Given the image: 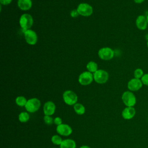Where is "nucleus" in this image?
<instances>
[{"label": "nucleus", "mask_w": 148, "mask_h": 148, "mask_svg": "<svg viewBox=\"0 0 148 148\" xmlns=\"http://www.w3.org/2000/svg\"><path fill=\"white\" fill-rule=\"evenodd\" d=\"M34 24V19L32 16L28 13H23L21 15L19 18V24L23 31H25L31 29Z\"/></svg>", "instance_id": "obj_1"}, {"label": "nucleus", "mask_w": 148, "mask_h": 148, "mask_svg": "<svg viewBox=\"0 0 148 148\" xmlns=\"http://www.w3.org/2000/svg\"><path fill=\"white\" fill-rule=\"evenodd\" d=\"M121 99L126 106L133 107L136 103V97L131 91H124L122 94Z\"/></svg>", "instance_id": "obj_2"}, {"label": "nucleus", "mask_w": 148, "mask_h": 148, "mask_svg": "<svg viewBox=\"0 0 148 148\" xmlns=\"http://www.w3.org/2000/svg\"><path fill=\"white\" fill-rule=\"evenodd\" d=\"M62 98L64 102L68 105H74L78 99L77 94L72 90L65 91L62 94Z\"/></svg>", "instance_id": "obj_3"}, {"label": "nucleus", "mask_w": 148, "mask_h": 148, "mask_svg": "<svg viewBox=\"0 0 148 148\" xmlns=\"http://www.w3.org/2000/svg\"><path fill=\"white\" fill-rule=\"evenodd\" d=\"M40 101L36 98H30L27 100V103L24 106L26 110L29 113H35L39 110L40 107Z\"/></svg>", "instance_id": "obj_4"}, {"label": "nucleus", "mask_w": 148, "mask_h": 148, "mask_svg": "<svg viewBox=\"0 0 148 148\" xmlns=\"http://www.w3.org/2000/svg\"><path fill=\"white\" fill-rule=\"evenodd\" d=\"M94 80L98 84H104L109 79L108 72L103 69H98L93 73Z\"/></svg>", "instance_id": "obj_5"}, {"label": "nucleus", "mask_w": 148, "mask_h": 148, "mask_svg": "<svg viewBox=\"0 0 148 148\" xmlns=\"http://www.w3.org/2000/svg\"><path fill=\"white\" fill-rule=\"evenodd\" d=\"M98 55L100 59L105 61H108L113 58L114 52V50L109 47H103L98 50Z\"/></svg>", "instance_id": "obj_6"}, {"label": "nucleus", "mask_w": 148, "mask_h": 148, "mask_svg": "<svg viewBox=\"0 0 148 148\" xmlns=\"http://www.w3.org/2000/svg\"><path fill=\"white\" fill-rule=\"evenodd\" d=\"M77 10L79 15L84 17L90 16L93 13V8L92 6L87 3H80L77 7Z\"/></svg>", "instance_id": "obj_7"}, {"label": "nucleus", "mask_w": 148, "mask_h": 148, "mask_svg": "<svg viewBox=\"0 0 148 148\" xmlns=\"http://www.w3.org/2000/svg\"><path fill=\"white\" fill-rule=\"evenodd\" d=\"M93 80V73L88 71L82 72L80 74L78 77V82L82 86H88L90 84Z\"/></svg>", "instance_id": "obj_8"}, {"label": "nucleus", "mask_w": 148, "mask_h": 148, "mask_svg": "<svg viewBox=\"0 0 148 148\" xmlns=\"http://www.w3.org/2000/svg\"><path fill=\"white\" fill-rule=\"evenodd\" d=\"M24 36L26 42L29 45H35L38 42L37 34L31 29L24 32Z\"/></svg>", "instance_id": "obj_9"}, {"label": "nucleus", "mask_w": 148, "mask_h": 148, "mask_svg": "<svg viewBox=\"0 0 148 148\" xmlns=\"http://www.w3.org/2000/svg\"><path fill=\"white\" fill-rule=\"evenodd\" d=\"M143 86V83L140 79L133 78L130 80L127 83V88L131 91H136L139 90Z\"/></svg>", "instance_id": "obj_10"}, {"label": "nucleus", "mask_w": 148, "mask_h": 148, "mask_svg": "<svg viewBox=\"0 0 148 148\" xmlns=\"http://www.w3.org/2000/svg\"><path fill=\"white\" fill-rule=\"evenodd\" d=\"M56 131L60 135L68 136L72 133V129L67 124H61L57 126Z\"/></svg>", "instance_id": "obj_11"}, {"label": "nucleus", "mask_w": 148, "mask_h": 148, "mask_svg": "<svg viewBox=\"0 0 148 148\" xmlns=\"http://www.w3.org/2000/svg\"><path fill=\"white\" fill-rule=\"evenodd\" d=\"M56 110V105L52 101H47L43 105V113L45 115L51 116Z\"/></svg>", "instance_id": "obj_12"}, {"label": "nucleus", "mask_w": 148, "mask_h": 148, "mask_svg": "<svg viewBox=\"0 0 148 148\" xmlns=\"http://www.w3.org/2000/svg\"><path fill=\"white\" fill-rule=\"evenodd\" d=\"M135 113L136 110L134 107L127 106L121 112V116L123 119L125 120H130L135 116Z\"/></svg>", "instance_id": "obj_13"}, {"label": "nucleus", "mask_w": 148, "mask_h": 148, "mask_svg": "<svg viewBox=\"0 0 148 148\" xmlns=\"http://www.w3.org/2000/svg\"><path fill=\"white\" fill-rule=\"evenodd\" d=\"M135 24L136 27L140 30H145L147 27V22L146 20V16L143 15H139L137 17Z\"/></svg>", "instance_id": "obj_14"}, {"label": "nucleus", "mask_w": 148, "mask_h": 148, "mask_svg": "<svg viewBox=\"0 0 148 148\" xmlns=\"http://www.w3.org/2000/svg\"><path fill=\"white\" fill-rule=\"evenodd\" d=\"M17 6L22 10H28L32 6V0H18Z\"/></svg>", "instance_id": "obj_15"}, {"label": "nucleus", "mask_w": 148, "mask_h": 148, "mask_svg": "<svg viewBox=\"0 0 148 148\" xmlns=\"http://www.w3.org/2000/svg\"><path fill=\"white\" fill-rule=\"evenodd\" d=\"M60 146V148H76V144L74 140L72 139H66L62 140Z\"/></svg>", "instance_id": "obj_16"}, {"label": "nucleus", "mask_w": 148, "mask_h": 148, "mask_svg": "<svg viewBox=\"0 0 148 148\" xmlns=\"http://www.w3.org/2000/svg\"><path fill=\"white\" fill-rule=\"evenodd\" d=\"M73 109L76 114L79 115L83 114L86 112L85 107L83 105L80 103H76L73 105Z\"/></svg>", "instance_id": "obj_17"}, {"label": "nucleus", "mask_w": 148, "mask_h": 148, "mask_svg": "<svg viewBox=\"0 0 148 148\" xmlns=\"http://www.w3.org/2000/svg\"><path fill=\"white\" fill-rule=\"evenodd\" d=\"M98 64L94 62V61H90L88 62L87 65H86V69L87 70V71L94 73V72H95L98 69Z\"/></svg>", "instance_id": "obj_18"}, {"label": "nucleus", "mask_w": 148, "mask_h": 148, "mask_svg": "<svg viewBox=\"0 0 148 148\" xmlns=\"http://www.w3.org/2000/svg\"><path fill=\"white\" fill-rule=\"evenodd\" d=\"M15 102H16V103L18 106L23 107V106H25L27 100L25 98V97H24L23 96H18L16 97V98L15 99Z\"/></svg>", "instance_id": "obj_19"}, {"label": "nucleus", "mask_w": 148, "mask_h": 148, "mask_svg": "<svg viewBox=\"0 0 148 148\" xmlns=\"http://www.w3.org/2000/svg\"><path fill=\"white\" fill-rule=\"evenodd\" d=\"M29 119V115L26 112H21L18 114V120L21 123H26Z\"/></svg>", "instance_id": "obj_20"}, {"label": "nucleus", "mask_w": 148, "mask_h": 148, "mask_svg": "<svg viewBox=\"0 0 148 148\" xmlns=\"http://www.w3.org/2000/svg\"><path fill=\"white\" fill-rule=\"evenodd\" d=\"M51 140L54 145H60L63 140L62 139L60 135H54L52 136V137L51 138Z\"/></svg>", "instance_id": "obj_21"}, {"label": "nucleus", "mask_w": 148, "mask_h": 148, "mask_svg": "<svg viewBox=\"0 0 148 148\" xmlns=\"http://www.w3.org/2000/svg\"><path fill=\"white\" fill-rule=\"evenodd\" d=\"M143 71L140 68H136L134 72V76L135 78L140 79L143 76Z\"/></svg>", "instance_id": "obj_22"}, {"label": "nucleus", "mask_w": 148, "mask_h": 148, "mask_svg": "<svg viewBox=\"0 0 148 148\" xmlns=\"http://www.w3.org/2000/svg\"><path fill=\"white\" fill-rule=\"evenodd\" d=\"M43 120L45 123L48 125H50L53 123H54V119L50 116L45 115L43 117Z\"/></svg>", "instance_id": "obj_23"}, {"label": "nucleus", "mask_w": 148, "mask_h": 148, "mask_svg": "<svg viewBox=\"0 0 148 148\" xmlns=\"http://www.w3.org/2000/svg\"><path fill=\"white\" fill-rule=\"evenodd\" d=\"M140 80H141L143 84L148 86V73L144 74L143 76L140 79Z\"/></svg>", "instance_id": "obj_24"}, {"label": "nucleus", "mask_w": 148, "mask_h": 148, "mask_svg": "<svg viewBox=\"0 0 148 148\" xmlns=\"http://www.w3.org/2000/svg\"><path fill=\"white\" fill-rule=\"evenodd\" d=\"M70 15L72 18H76L79 16V13L77 12V9H73L71 10L70 13Z\"/></svg>", "instance_id": "obj_25"}, {"label": "nucleus", "mask_w": 148, "mask_h": 148, "mask_svg": "<svg viewBox=\"0 0 148 148\" xmlns=\"http://www.w3.org/2000/svg\"><path fill=\"white\" fill-rule=\"evenodd\" d=\"M54 123L57 125H59L62 124V121L61 118H60V117H56L54 119Z\"/></svg>", "instance_id": "obj_26"}, {"label": "nucleus", "mask_w": 148, "mask_h": 148, "mask_svg": "<svg viewBox=\"0 0 148 148\" xmlns=\"http://www.w3.org/2000/svg\"><path fill=\"white\" fill-rule=\"evenodd\" d=\"M12 0H0V2L1 5H8L12 2Z\"/></svg>", "instance_id": "obj_27"}, {"label": "nucleus", "mask_w": 148, "mask_h": 148, "mask_svg": "<svg viewBox=\"0 0 148 148\" xmlns=\"http://www.w3.org/2000/svg\"><path fill=\"white\" fill-rule=\"evenodd\" d=\"M134 1L136 3H142V2H143L145 1V0H134Z\"/></svg>", "instance_id": "obj_28"}, {"label": "nucleus", "mask_w": 148, "mask_h": 148, "mask_svg": "<svg viewBox=\"0 0 148 148\" xmlns=\"http://www.w3.org/2000/svg\"><path fill=\"white\" fill-rule=\"evenodd\" d=\"M79 148H91V147L88 146H87V145H83V146H80Z\"/></svg>", "instance_id": "obj_29"}, {"label": "nucleus", "mask_w": 148, "mask_h": 148, "mask_svg": "<svg viewBox=\"0 0 148 148\" xmlns=\"http://www.w3.org/2000/svg\"><path fill=\"white\" fill-rule=\"evenodd\" d=\"M146 20H147V24H148V14L146 16Z\"/></svg>", "instance_id": "obj_30"}, {"label": "nucleus", "mask_w": 148, "mask_h": 148, "mask_svg": "<svg viewBox=\"0 0 148 148\" xmlns=\"http://www.w3.org/2000/svg\"><path fill=\"white\" fill-rule=\"evenodd\" d=\"M147 48H148V40H147Z\"/></svg>", "instance_id": "obj_31"}]
</instances>
